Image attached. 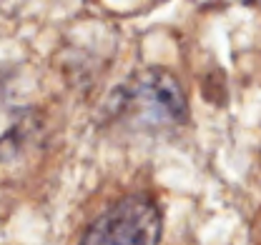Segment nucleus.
I'll use <instances>...</instances> for the list:
<instances>
[{"label":"nucleus","instance_id":"nucleus-1","mask_svg":"<svg viewBox=\"0 0 261 245\" xmlns=\"http://www.w3.org/2000/svg\"><path fill=\"white\" fill-rule=\"evenodd\" d=\"M161 238V213L153 198L136 193L113 203L86 230L78 245H156Z\"/></svg>","mask_w":261,"mask_h":245}]
</instances>
